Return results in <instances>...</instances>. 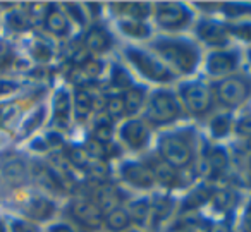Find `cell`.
Returning a JSON list of instances; mask_svg holds the SVG:
<instances>
[{"mask_svg":"<svg viewBox=\"0 0 251 232\" xmlns=\"http://www.w3.org/2000/svg\"><path fill=\"white\" fill-rule=\"evenodd\" d=\"M155 49L182 73H191L198 62V52L188 42H158Z\"/></svg>","mask_w":251,"mask_h":232,"instance_id":"obj_1","label":"cell"},{"mask_svg":"<svg viewBox=\"0 0 251 232\" xmlns=\"http://www.w3.org/2000/svg\"><path fill=\"white\" fill-rule=\"evenodd\" d=\"M179 105L174 95L167 93V91H158L151 97L150 103H148V117L157 124H167L172 122L179 115Z\"/></svg>","mask_w":251,"mask_h":232,"instance_id":"obj_2","label":"cell"},{"mask_svg":"<svg viewBox=\"0 0 251 232\" xmlns=\"http://www.w3.org/2000/svg\"><path fill=\"white\" fill-rule=\"evenodd\" d=\"M160 155L171 167H186L191 162V150L177 136H165L160 141Z\"/></svg>","mask_w":251,"mask_h":232,"instance_id":"obj_3","label":"cell"},{"mask_svg":"<svg viewBox=\"0 0 251 232\" xmlns=\"http://www.w3.org/2000/svg\"><path fill=\"white\" fill-rule=\"evenodd\" d=\"M217 97L227 107H236V105L243 103L246 97L250 95V84L241 77H227V79L220 81L215 88Z\"/></svg>","mask_w":251,"mask_h":232,"instance_id":"obj_4","label":"cell"},{"mask_svg":"<svg viewBox=\"0 0 251 232\" xmlns=\"http://www.w3.org/2000/svg\"><path fill=\"white\" fill-rule=\"evenodd\" d=\"M127 57L131 59V62L140 69L141 74H145L147 77L153 81H169L171 79V71L165 66H162L158 60H153L151 57H148L147 53H141L140 50H127Z\"/></svg>","mask_w":251,"mask_h":232,"instance_id":"obj_5","label":"cell"},{"mask_svg":"<svg viewBox=\"0 0 251 232\" xmlns=\"http://www.w3.org/2000/svg\"><path fill=\"white\" fill-rule=\"evenodd\" d=\"M182 97L188 108L195 114H205L212 105V93L201 83H189L182 88Z\"/></svg>","mask_w":251,"mask_h":232,"instance_id":"obj_6","label":"cell"},{"mask_svg":"<svg viewBox=\"0 0 251 232\" xmlns=\"http://www.w3.org/2000/svg\"><path fill=\"white\" fill-rule=\"evenodd\" d=\"M157 21L164 28L176 29L184 26L189 21V12L181 4H158L157 5Z\"/></svg>","mask_w":251,"mask_h":232,"instance_id":"obj_7","label":"cell"},{"mask_svg":"<svg viewBox=\"0 0 251 232\" xmlns=\"http://www.w3.org/2000/svg\"><path fill=\"white\" fill-rule=\"evenodd\" d=\"M71 213L74 218L81 222L84 225H90V227H98L101 224V213L100 208H97L95 205L88 203V201L77 200L71 205Z\"/></svg>","mask_w":251,"mask_h":232,"instance_id":"obj_8","label":"cell"},{"mask_svg":"<svg viewBox=\"0 0 251 232\" xmlns=\"http://www.w3.org/2000/svg\"><path fill=\"white\" fill-rule=\"evenodd\" d=\"M122 176L129 184L136 187H150L153 186V174L150 169H147L145 165H138V163H127L122 169Z\"/></svg>","mask_w":251,"mask_h":232,"instance_id":"obj_9","label":"cell"},{"mask_svg":"<svg viewBox=\"0 0 251 232\" xmlns=\"http://www.w3.org/2000/svg\"><path fill=\"white\" fill-rule=\"evenodd\" d=\"M122 139H124L131 148H143L148 141V129L145 128L141 122L138 121H131L122 128L121 131Z\"/></svg>","mask_w":251,"mask_h":232,"instance_id":"obj_10","label":"cell"},{"mask_svg":"<svg viewBox=\"0 0 251 232\" xmlns=\"http://www.w3.org/2000/svg\"><path fill=\"white\" fill-rule=\"evenodd\" d=\"M236 67V55L234 53L219 52L210 55L208 59V73L210 74H224Z\"/></svg>","mask_w":251,"mask_h":232,"instance_id":"obj_11","label":"cell"},{"mask_svg":"<svg viewBox=\"0 0 251 232\" xmlns=\"http://www.w3.org/2000/svg\"><path fill=\"white\" fill-rule=\"evenodd\" d=\"M84 43H86L88 49L93 50V52H105V50L110 47L112 40H110V35H108L103 28H91L90 31L86 33Z\"/></svg>","mask_w":251,"mask_h":232,"instance_id":"obj_12","label":"cell"},{"mask_svg":"<svg viewBox=\"0 0 251 232\" xmlns=\"http://www.w3.org/2000/svg\"><path fill=\"white\" fill-rule=\"evenodd\" d=\"M198 35L210 45H224L227 42L226 29L215 23H201L198 28Z\"/></svg>","mask_w":251,"mask_h":232,"instance_id":"obj_13","label":"cell"},{"mask_svg":"<svg viewBox=\"0 0 251 232\" xmlns=\"http://www.w3.org/2000/svg\"><path fill=\"white\" fill-rule=\"evenodd\" d=\"M45 25H47V28L52 33H55V35H64V33L67 31V28H69L66 16H64L59 9H53V7L47 12Z\"/></svg>","mask_w":251,"mask_h":232,"instance_id":"obj_14","label":"cell"},{"mask_svg":"<svg viewBox=\"0 0 251 232\" xmlns=\"http://www.w3.org/2000/svg\"><path fill=\"white\" fill-rule=\"evenodd\" d=\"M28 215L36 220H43V218H49L53 213V205L47 200H35L28 205Z\"/></svg>","mask_w":251,"mask_h":232,"instance_id":"obj_15","label":"cell"},{"mask_svg":"<svg viewBox=\"0 0 251 232\" xmlns=\"http://www.w3.org/2000/svg\"><path fill=\"white\" fill-rule=\"evenodd\" d=\"M53 108H55V115L60 121V124H62V128H66L67 126V114H69V108H71V98L66 91H59V93L55 95Z\"/></svg>","mask_w":251,"mask_h":232,"instance_id":"obj_16","label":"cell"},{"mask_svg":"<svg viewBox=\"0 0 251 232\" xmlns=\"http://www.w3.org/2000/svg\"><path fill=\"white\" fill-rule=\"evenodd\" d=\"M129 222H131L129 215L126 213L124 210H119V208L112 210L110 213L107 215V225L112 231H124V229L129 225Z\"/></svg>","mask_w":251,"mask_h":232,"instance_id":"obj_17","label":"cell"},{"mask_svg":"<svg viewBox=\"0 0 251 232\" xmlns=\"http://www.w3.org/2000/svg\"><path fill=\"white\" fill-rule=\"evenodd\" d=\"M124 110L134 114V112L140 110L141 103H143V91L138 90V88H129V91L124 95Z\"/></svg>","mask_w":251,"mask_h":232,"instance_id":"obj_18","label":"cell"},{"mask_svg":"<svg viewBox=\"0 0 251 232\" xmlns=\"http://www.w3.org/2000/svg\"><path fill=\"white\" fill-rule=\"evenodd\" d=\"M74 103H76V112L79 117H84V115L90 114L91 107H93V98L88 91L79 90L74 97Z\"/></svg>","mask_w":251,"mask_h":232,"instance_id":"obj_19","label":"cell"},{"mask_svg":"<svg viewBox=\"0 0 251 232\" xmlns=\"http://www.w3.org/2000/svg\"><path fill=\"white\" fill-rule=\"evenodd\" d=\"M213 205L217 210H230L236 205V194L230 191H220L213 194Z\"/></svg>","mask_w":251,"mask_h":232,"instance_id":"obj_20","label":"cell"},{"mask_svg":"<svg viewBox=\"0 0 251 232\" xmlns=\"http://www.w3.org/2000/svg\"><path fill=\"white\" fill-rule=\"evenodd\" d=\"M122 31L127 33L131 36H138V38H143V36H148V28L140 21H129V23H122L121 25Z\"/></svg>","mask_w":251,"mask_h":232,"instance_id":"obj_21","label":"cell"},{"mask_svg":"<svg viewBox=\"0 0 251 232\" xmlns=\"http://www.w3.org/2000/svg\"><path fill=\"white\" fill-rule=\"evenodd\" d=\"M67 158L76 167H84L90 163V155H88V152L81 148H71L69 152H67Z\"/></svg>","mask_w":251,"mask_h":232,"instance_id":"obj_22","label":"cell"},{"mask_svg":"<svg viewBox=\"0 0 251 232\" xmlns=\"http://www.w3.org/2000/svg\"><path fill=\"white\" fill-rule=\"evenodd\" d=\"M153 177H157L162 182H172L174 180V172H172V167L169 163H157L153 169Z\"/></svg>","mask_w":251,"mask_h":232,"instance_id":"obj_23","label":"cell"},{"mask_svg":"<svg viewBox=\"0 0 251 232\" xmlns=\"http://www.w3.org/2000/svg\"><path fill=\"white\" fill-rule=\"evenodd\" d=\"M148 203L147 201H136V203L131 205L129 208V218H134V220H145L148 215Z\"/></svg>","mask_w":251,"mask_h":232,"instance_id":"obj_24","label":"cell"},{"mask_svg":"<svg viewBox=\"0 0 251 232\" xmlns=\"http://www.w3.org/2000/svg\"><path fill=\"white\" fill-rule=\"evenodd\" d=\"M7 23L14 31H23V29L28 28V18H26L25 14H21V12H12V14H9Z\"/></svg>","mask_w":251,"mask_h":232,"instance_id":"obj_25","label":"cell"},{"mask_svg":"<svg viewBox=\"0 0 251 232\" xmlns=\"http://www.w3.org/2000/svg\"><path fill=\"white\" fill-rule=\"evenodd\" d=\"M208 163H210V169L212 170H222L224 167L227 165V155L222 152V150H215V152L210 155Z\"/></svg>","mask_w":251,"mask_h":232,"instance_id":"obj_26","label":"cell"},{"mask_svg":"<svg viewBox=\"0 0 251 232\" xmlns=\"http://www.w3.org/2000/svg\"><path fill=\"white\" fill-rule=\"evenodd\" d=\"M210 198L208 191L206 189H200V191H195L193 194H189V198L186 200V206L188 208H196L200 205H203L206 200Z\"/></svg>","mask_w":251,"mask_h":232,"instance_id":"obj_27","label":"cell"},{"mask_svg":"<svg viewBox=\"0 0 251 232\" xmlns=\"http://www.w3.org/2000/svg\"><path fill=\"white\" fill-rule=\"evenodd\" d=\"M229 126H230L229 117H226V115H220V117H217L215 121L212 122L213 134H215V136H224L227 131H229Z\"/></svg>","mask_w":251,"mask_h":232,"instance_id":"obj_28","label":"cell"},{"mask_svg":"<svg viewBox=\"0 0 251 232\" xmlns=\"http://www.w3.org/2000/svg\"><path fill=\"white\" fill-rule=\"evenodd\" d=\"M107 112H108V115H121L122 112H126L124 110V100H122L121 97H112V98H108V102H107Z\"/></svg>","mask_w":251,"mask_h":232,"instance_id":"obj_29","label":"cell"},{"mask_svg":"<svg viewBox=\"0 0 251 232\" xmlns=\"http://www.w3.org/2000/svg\"><path fill=\"white\" fill-rule=\"evenodd\" d=\"M112 79H114L115 86H129L131 88V77L129 74L126 73L121 67H114V74H112Z\"/></svg>","mask_w":251,"mask_h":232,"instance_id":"obj_30","label":"cell"},{"mask_svg":"<svg viewBox=\"0 0 251 232\" xmlns=\"http://www.w3.org/2000/svg\"><path fill=\"white\" fill-rule=\"evenodd\" d=\"M112 138V128L110 126H97V129H95V141L98 143H108Z\"/></svg>","mask_w":251,"mask_h":232,"instance_id":"obj_31","label":"cell"},{"mask_svg":"<svg viewBox=\"0 0 251 232\" xmlns=\"http://www.w3.org/2000/svg\"><path fill=\"white\" fill-rule=\"evenodd\" d=\"M127 12H129L131 16H134L136 19H143L147 18L148 11H150V7L148 5H143V4H133V5H127Z\"/></svg>","mask_w":251,"mask_h":232,"instance_id":"obj_32","label":"cell"},{"mask_svg":"<svg viewBox=\"0 0 251 232\" xmlns=\"http://www.w3.org/2000/svg\"><path fill=\"white\" fill-rule=\"evenodd\" d=\"M230 33H234L236 36L244 40H251V25H241V26H232L229 29Z\"/></svg>","mask_w":251,"mask_h":232,"instance_id":"obj_33","label":"cell"},{"mask_svg":"<svg viewBox=\"0 0 251 232\" xmlns=\"http://www.w3.org/2000/svg\"><path fill=\"white\" fill-rule=\"evenodd\" d=\"M42 119H43V108H40V110H36L35 114H33V117L29 119V121L25 124V132L33 131V129H35L36 126H38L40 122H42Z\"/></svg>","mask_w":251,"mask_h":232,"instance_id":"obj_34","label":"cell"},{"mask_svg":"<svg viewBox=\"0 0 251 232\" xmlns=\"http://www.w3.org/2000/svg\"><path fill=\"white\" fill-rule=\"evenodd\" d=\"M169 213H171V205H169L165 200L158 201V203L155 205V215H157L158 218H164V217H167Z\"/></svg>","mask_w":251,"mask_h":232,"instance_id":"obj_35","label":"cell"},{"mask_svg":"<svg viewBox=\"0 0 251 232\" xmlns=\"http://www.w3.org/2000/svg\"><path fill=\"white\" fill-rule=\"evenodd\" d=\"M16 112V107L12 103H4L0 105V122L7 121V119H11L12 115H14Z\"/></svg>","mask_w":251,"mask_h":232,"instance_id":"obj_36","label":"cell"},{"mask_svg":"<svg viewBox=\"0 0 251 232\" xmlns=\"http://www.w3.org/2000/svg\"><path fill=\"white\" fill-rule=\"evenodd\" d=\"M12 232H38L35 229V225L28 224V222H21V220H16L12 224Z\"/></svg>","mask_w":251,"mask_h":232,"instance_id":"obj_37","label":"cell"},{"mask_svg":"<svg viewBox=\"0 0 251 232\" xmlns=\"http://www.w3.org/2000/svg\"><path fill=\"white\" fill-rule=\"evenodd\" d=\"M33 53H35L36 59H49L50 57V49L45 45V43H38V45L35 47V50H33Z\"/></svg>","mask_w":251,"mask_h":232,"instance_id":"obj_38","label":"cell"},{"mask_svg":"<svg viewBox=\"0 0 251 232\" xmlns=\"http://www.w3.org/2000/svg\"><path fill=\"white\" fill-rule=\"evenodd\" d=\"M237 132L243 136H251V117H246L237 124Z\"/></svg>","mask_w":251,"mask_h":232,"instance_id":"obj_39","label":"cell"},{"mask_svg":"<svg viewBox=\"0 0 251 232\" xmlns=\"http://www.w3.org/2000/svg\"><path fill=\"white\" fill-rule=\"evenodd\" d=\"M90 170L93 172L95 177H98V179H101V177L107 176V169H105L103 165H100V163H95V165H90Z\"/></svg>","mask_w":251,"mask_h":232,"instance_id":"obj_40","label":"cell"},{"mask_svg":"<svg viewBox=\"0 0 251 232\" xmlns=\"http://www.w3.org/2000/svg\"><path fill=\"white\" fill-rule=\"evenodd\" d=\"M16 90V83L12 81H0V95H7Z\"/></svg>","mask_w":251,"mask_h":232,"instance_id":"obj_41","label":"cell"},{"mask_svg":"<svg viewBox=\"0 0 251 232\" xmlns=\"http://www.w3.org/2000/svg\"><path fill=\"white\" fill-rule=\"evenodd\" d=\"M25 172V167H23V163H12V165L7 167V174L9 176H21V174Z\"/></svg>","mask_w":251,"mask_h":232,"instance_id":"obj_42","label":"cell"},{"mask_svg":"<svg viewBox=\"0 0 251 232\" xmlns=\"http://www.w3.org/2000/svg\"><path fill=\"white\" fill-rule=\"evenodd\" d=\"M244 232H251V203L244 213Z\"/></svg>","mask_w":251,"mask_h":232,"instance_id":"obj_43","label":"cell"},{"mask_svg":"<svg viewBox=\"0 0 251 232\" xmlns=\"http://www.w3.org/2000/svg\"><path fill=\"white\" fill-rule=\"evenodd\" d=\"M212 232H230V229L226 224H215L212 227Z\"/></svg>","mask_w":251,"mask_h":232,"instance_id":"obj_44","label":"cell"},{"mask_svg":"<svg viewBox=\"0 0 251 232\" xmlns=\"http://www.w3.org/2000/svg\"><path fill=\"white\" fill-rule=\"evenodd\" d=\"M50 232H73L67 225H55V227H52V231Z\"/></svg>","mask_w":251,"mask_h":232,"instance_id":"obj_45","label":"cell"},{"mask_svg":"<svg viewBox=\"0 0 251 232\" xmlns=\"http://www.w3.org/2000/svg\"><path fill=\"white\" fill-rule=\"evenodd\" d=\"M0 232H4V224L2 222H0Z\"/></svg>","mask_w":251,"mask_h":232,"instance_id":"obj_46","label":"cell"},{"mask_svg":"<svg viewBox=\"0 0 251 232\" xmlns=\"http://www.w3.org/2000/svg\"><path fill=\"white\" fill-rule=\"evenodd\" d=\"M250 146H251V139H250Z\"/></svg>","mask_w":251,"mask_h":232,"instance_id":"obj_47","label":"cell"},{"mask_svg":"<svg viewBox=\"0 0 251 232\" xmlns=\"http://www.w3.org/2000/svg\"><path fill=\"white\" fill-rule=\"evenodd\" d=\"M250 59H251V52H250Z\"/></svg>","mask_w":251,"mask_h":232,"instance_id":"obj_48","label":"cell"}]
</instances>
